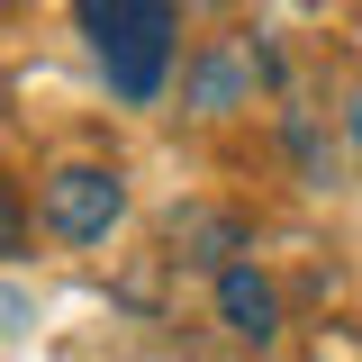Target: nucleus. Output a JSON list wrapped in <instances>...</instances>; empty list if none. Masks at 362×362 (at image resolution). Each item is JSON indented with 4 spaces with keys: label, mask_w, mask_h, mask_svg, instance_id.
<instances>
[{
    "label": "nucleus",
    "mask_w": 362,
    "mask_h": 362,
    "mask_svg": "<svg viewBox=\"0 0 362 362\" xmlns=\"http://www.w3.org/2000/svg\"><path fill=\"white\" fill-rule=\"evenodd\" d=\"M82 37L118 100H154L173 73V0H82Z\"/></svg>",
    "instance_id": "nucleus-1"
},
{
    "label": "nucleus",
    "mask_w": 362,
    "mask_h": 362,
    "mask_svg": "<svg viewBox=\"0 0 362 362\" xmlns=\"http://www.w3.org/2000/svg\"><path fill=\"white\" fill-rule=\"evenodd\" d=\"M118 209H127V190H118V173H100V163H64V173L45 181V226L64 245H100L118 226Z\"/></svg>",
    "instance_id": "nucleus-2"
},
{
    "label": "nucleus",
    "mask_w": 362,
    "mask_h": 362,
    "mask_svg": "<svg viewBox=\"0 0 362 362\" xmlns=\"http://www.w3.org/2000/svg\"><path fill=\"white\" fill-rule=\"evenodd\" d=\"M218 308H226V326H235L245 344H263L272 326H281V299H272V281H263V272H245V263H226V272H218Z\"/></svg>",
    "instance_id": "nucleus-3"
},
{
    "label": "nucleus",
    "mask_w": 362,
    "mask_h": 362,
    "mask_svg": "<svg viewBox=\"0 0 362 362\" xmlns=\"http://www.w3.org/2000/svg\"><path fill=\"white\" fill-rule=\"evenodd\" d=\"M9 218H18V209H9V190H0V235H9Z\"/></svg>",
    "instance_id": "nucleus-4"
},
{
    "label": "nucleus",
    "mask_w": 362,
    "mask_h": 362,
    "mask_svg": "<svg viewBox=\"0 0 362 362\" xmlns=\"http://www.w3.org/2000/svg\"><path fill=\"white\" fill-rule=\"evenodd\" d=\"M354 136H362V100H354Z\"/></svg>",
    "instance_id": "nucleus-5"
}]
</instances>
